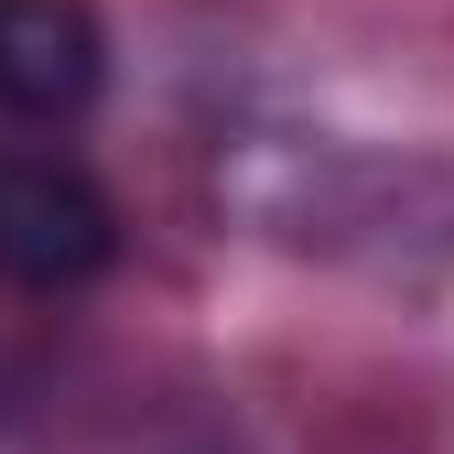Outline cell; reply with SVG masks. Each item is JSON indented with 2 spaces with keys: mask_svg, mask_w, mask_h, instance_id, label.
Returning <instances> with one entry per match:
<instances>
[{
  "mask_svg": "<svg viewBox=\"0 0 454 454\" xmlns=\"http://www.w3.org/2000/svg\"><path fill=\"white\" fill-rule=\"evenodd\" d=\"M120 270V206L66 152H0V293L66 303Z\"/></svg>",
  "mask_w": 454,
  "mask_h": 454,
  "instance_id": "cell-2",
  "label": "cell"
},
{
  "mask_svg": "<svg viewBox=\"0 0 454 454\" xmlns=\"http://www.w3.org/2000/svg\"><path fill=\"white\" fill-rule=\"evenodd\" d=\"M216 184L293 249H389L411 227V184H433V174L389 162V152L303 141V130H249L239 162H216Z\"/></svg>",
  "mask_w": 454,
  "mask_h": 454,
  "instance_id": "cell-1",
  "label": "cell"
},
{
  "mask_svg": "<svg viewBox=\"0 0 454 454\" xmlns=\"http://www.w3.org/2000/svg\"><path fill=\"white\" fill-rule=\"evenodd\" d=\"M162 454H239V443H216V433H195V443H162Z\"/></svg>",
  "mask_w": 454,
  "mask_h": 454,
  "instance_id": "cell-4",
  "label": "cell"
},
{
  "mask_svg": "<svg viewBox=\"0 0 454 454\" xmlns=\"http://www.w3.org/2000/svg\"><path fill=\"white\" fill-rule=\"evenodd\" d=\"M108 98V22L87 0H0V120L76 130Z\"/></svg>",
  "mask_w": 454,
  "mask_h": 454,
  "instance_id": "cell-3",
  "label": "cell"
}]
</instances>
